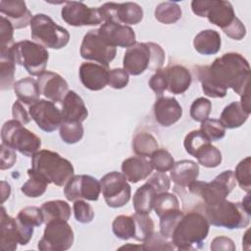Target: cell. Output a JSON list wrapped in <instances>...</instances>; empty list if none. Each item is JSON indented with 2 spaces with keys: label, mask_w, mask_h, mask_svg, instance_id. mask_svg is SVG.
Listing matches in <instances>:
<instances>
[{
  "label": "cell",
  "mask_w": 251,
  "mask_h": 251,
  "mask_svg": "<svg viewBox=\"0 0 251 251\" xmlns=\"http://www.w3.org/2000/svg\"><path fill=\"white\" fill-rule=\"evenodd\" d=\"M146 182H148L155 189L157 194L167 192L171 188L170 177L165 173H154Z\"/></svg>",
  "instance_id": "obj_53"
},
{
  "label": "cell",
  "mask_w": 251,
  "mask_h": 251,
  "mask_svg": "<svg viewBox=\"0 0 251 251\" xmlns=\"http://www.w3.org/2000/svg\"><path fill=\"white\" fill-rule=\"evenodd\" d=\"M135 224L134 239L137 241H145L154 232V222L148 214L134 213L131 215Z\"/></svg>",
  "instance_id": "obj_41"
},
{
  "label": "cell",
  "mask_w": 251,
  "mask_h": 251,
  "mask_svg": "<svg viewBox=\"0 0 251 251\" xmlns=\"http://www.w3.org/2000/svg\"><path fill=\"white\" fill-rule=\"evenodd\" d=\"M250 114L245 112L239 101H233L226 106L220 116V122L226 128H237L248 120Z\"/></svg>",
  "instance_id": "obj_30"
},
{
  "label": "cell",
  "mask_w": 251,
  "mask_h": 251,
  "mask_svg": "<svg viewBox=\"0 0 251 251\" xmlns=\"http://www.w3.org/2000/svg\"><path fill=\"white\" fill-rule=\"evenodd\" d=\"M109 67L91 62L82 63L79 67V78L82 85L92 91L103 89L108 84Z\"/></svg>",
  "instance_id": "obj_20"
},
{
  "label": "cell",
  "mask_w": 251,
  "mask_h": 251,
  "mask_svg": "<svg viewBox=\"0 0 251 251\" xmlns=\"http://www.w3.org/2000/svg\"><path fill=\"white\" fill-rule=\"evenodd\" d=\"M148 84L150 88L156 93V95L161 97L164 91L167 89V79L164 69L157 70L155 74L150 77Z\"/></svg>",
  "instance_id": "obj_54"
},
{
  "label": "cell",
  "mask_w": 251,
  "mask_h": 251,
  "mask_svg": "<svg viewBox=\"0 0 251 251\" xmlns=\"http://www.w3.org/2000/svg\"><path fill=\"white\" fill-rule=\"evenodd\" d=\"M211 141L207 138V136L200 130H192L190 131L184 138L183 146L185 151L191 155L195 156L198 150H200L204 145L210 143Z\"/></svg>",
  "instance_id": "obj_46"
},
{
  "label": "cell",
  "mask_w": 251,
  "mask_h": 251,
  "mask_svg": "<svg viewBox=\"0 0 251 251\" xmlns=\"http://www.w3.org/2000/svg\"><path fill=\"white\" fill-rule=\"evenodd\" d=\"M17 162V154L15 149L1 143L0 146V169L2 171L11 169Z\"/></svg>",
  "instance_id": "obj_55"
},
{
  "label": "cell",
  "mask_w": 251,
  "mask_h": 251,
  "mask_svg": "<svg viewBox=\"0 0 251 251\" xmlns=\"http://www.w3.org/2000/svg\"><path fill=\"white\" fill-rule=\"evenodd\" d=\"M156 215L161 218L163 215L179 210V201L177 197L170 192H162L155 196L154 206Z\"/></svg>",
  "instance_id": "obj_39"
},
{
  "label": "cell",
  "mask_w": 251,
  "mask_h": 251,
  "mask_svg": "<svg viewBox=\"0 0 251 251\" xmlns=\"http://www.w3.org/2000/svg\"><path fill=\"white\" fill-rule=\"evenodd\" d=\"M248 232H249V230H246V232H245V234H244V238L242 239V246L244 247V245L247 244V245H248V248H249V241L247 240V239H248Z\"/></svg>",
  "instance_id": "obj_61"
},
{
  "label": "cell",
  "mask_w": 251,
  "mask_h": 251,
  "mask_svg": "<svg viewBox=\"0 0 251 251\" xmlns=\"http://www.w3.org/2000/svg\"><path fill=\"white\" fill-rule=\"evenodd\" d=\"M101 192V183L89 175H74L64 187L67 200L75 202L79 199L97 201Z\"/></svg>",
  "instance_id": "obj_13"
},
{
  "label": "cell",
  "mask_w": 251,
  "mask_h": 251,
  "mask_svg": "<svg viewBox=\"0 0 251 251\" xmlns=\"http://www.w3.org/2000/svg\"><path fill=\"white\" fill-rule=\"evenodd\" d=\"M0 74H1V90L10 89L14 86L16 62L11 48L0 49Z\"/></svg>",
  "instance_id": "obj_32"
},
{
  "label": "cell",
  "mask_w": 251,
  "mask_h": 251,
  "mask_svg": "<svg viewBox=\"0 0 251 251\" xmlns=\"http://www.w3.org/2000/svg\"><path fill=\"white\" fill-rule=\"evenodd\" d=\"M79 53L81 58L85 60L109 67V64L116 57L117 49L100 35L98 28H95L88 30L83 36Z\"/></svg>",
  "instance_id": "obj_11"
},
{
  "label": "cell",
  "mask_w": 251,
  "mask_h": 251,
  "mask_svg": "<svg viewBox=\"0 0 251 251\" xmlns=\"http://www.w3.org/2000/svg\"><path fill=\"white\" fill-rule=\"evenodd\" d=\"M222 45L221 35L214 29H203L199 31L193 39L194 49L202 55L217 54Z\"/></svg>",
  "instance_id": "obj_28"
},
{
  "label": "cell",
  "mask_w": 251,
  "mask_h": 251,
  "mask_svg": "<svg viewBox=\"0 0 251 251\" xmlns=\"http://www.w3.org/2000/svg\"><path fill=\"white\" fill-rule=\"evenodd\" d=\"M164 72L169 92L173 94H181L189 88L192 82V76L185 67L181 65H173L166 67Z\"/></svg>",
  "instance_id": "obj_25"
},
{
  "label": "cell",
  "mask_w": 251,
  "mask_h": 251,
  "mask_svg": "<svg viewBox=\"0 0 251 251\" xmlns=\"http://www.w3.org/2000/svg\"><path fill=\"white\" fill-rule=\"evenodd\" d=\"M251 158L248 156L241 160L236 168L234 174V177L240 188L247 193H250L251 190Z\"/></svg>",
  "instance_id": "obj_43"
},
{
  "label": "cell",
  "mask_w": 251,
  "mask_h": 251,
  "mask_svg": "<svg viewBox=\"0 0 251 251\" xmlns=\"http://www.w3.org/2000/svg\"><path fill=\"white\" fill-rule=\"evenodd\" d=\"M200 130L207 136L210 141H218L225 137L226 135V127L220 122V120L216 119H206L201 122Z\"/></svg>",
  "instance_id": "obj_45"
},
{
  "label": "cell",
  "mask_w": 251,
  "mask_h": 251,
  "mask_svg": "<svg viewBox=\"0 0 251 251\" xmlns=\"http://www.w3.org/2000/svg\"><path fill=\"white\" fill-rule=\"evenodd\" d=\"M40 208L43 213L45 224L53 220L68 221L71 217V207L68 202L63 200L46 201Z\"/></svg>",
  "instance_id": "obj_33"
},
{
  "label": "cell",
  "mask_w": 251,
  "mask_h": 251,
  "mask_svg": "<svg viewBox=\"0 0 251 251\" xmlns=\"http://www.w3.org/2000/svg\"><path fill=\"white\" fill-rule=\"evenodd\" d=\"M0 34L1 48L8 49L14 45V26L12 23L4 16L0 17Z\"/></svg>",
  "instance_id": "obj_51"
},
{
  "label": "cell",
  "mask_w": 251,
  "mask_h": 251,
  "mask_svg": "<svg viewBox=\"0 0 251 251\" xmlns=\"http://www.w3.org/2000/svg\"><path fill=\"white\" fill-rule=\"evenodd\" d=\"M212 111V103L209 99L199 97L195 99L190 106V117L195 122H203L209 118Z\"/></svg>",
  "instance_id": "obj_48"
},
{
  "label": "cell",
  "mask_w": 251,
  "mask_h": 251,
  "mask_svg": "<svg viewBox=\"0 0 251 251\" xmlns=\"http://www.w3.org/2000/svg\"><path fill=\"white\" fill-rule=\"evenodd\" d=\"M198 163L205 168H217L223 160L221 151L210 143L204 145L194 156Z\"/></svg>",
  "instance_id": "obj_40"
},
{
  "label": "cell",
  "mask_w": 251,
  "mask_h": 251,
  "mask_svg": "<svg viewBox=\"0 0 251 251\" xmlns=\"http://www.w3.org/2000/svg\"><path fill=\"white\" fill-rule=\"evenodd\" d=\"M192 12L201 18L206 17L209 22L220 28L229 38L241 40L246 35V27L236 17L230 2L223 0H193Z\"/></svg>",
  "instance_id": "obj_2"
},
{
  "label": "cell",
  "mask_w": 251,
  "mask_h": 251,
  "mask_svg": "<svg viewBox=\"0 0 251 251\" xmlns=\"http://www.w3.org/2000/svg\"><path fill=\"white\" fill-rule=\"evenodd\" d=\"M172 180L179 188H187L197 180L199 176V165L191 160H180L175 162L170 173Z\"/></svg>",
  "instance_id": "obj_27"
},
{
  "label": "cell",
  "mask_w": 251,
  "mask_h": 251,
  "mask_svg": "<svg viewBox=\"0 0 251 251\" xmlns=\"http://www.w3.org/2000/svg\"><path fill=\"white\" fill-rule=\"evenodd\" d=\"M195 74L204 94L209 97L223 98L226 95L227 88H231L239 96L249 92L250 66L239 53H225L210 66H196Z\"/></svg>",
  "instance_id": "obj_1"
},
{
  "label": "cell",
  "mask_w": 251,
  "mask_h": 251,
  "mask_svg": "<svg viewBox=\"0 0 251 251\" xmlns=\"http://www.w3.org/2000/svg\"><path fill=\"white\" fill-rule=\"evenodd\" d=\"M181 9L176 2H162L155 9L156 20L165 25L176 23L181 18Z\"/></svg>",
  "instance_id": "obj_36"
},
{
  "label": "cell",
  "mask_w": 251,
  "mask_h": 251,
  "mask_svg": "<svg viewBox=\"0 0 251 251\" xmlns=\"http://www.w3.org/2000/svg\"><path fill=\"white\" fill-rule=\"evenodd\" d=\"M16 64L24 67L33 76H39L46 72L49 59L47 49L39 43L30 40H22L11 47Z\"/></svg>",
  "instance_id": "obj_9"
},
{
  "label": "cell",
  "mask_w": 251,
  "mask_h": 251,
  "mask_svg": "<svg viewBox=\"0 0 251 251\" xmlns=\"http://www.w3.org/2000/svg\"><path fill=\"white\" fill-rule=\"evenodd\" d=\"M210 249L213 251H234L236 247L231 238L227 236H218L212 240Z\"/></svg>",
  "instance_id": "obj_57"
},
{
  "label": "cell",
  "mask_w": 251,
  "mask_h": 251,
  "mask_svg": "<svg viewBox=\"0 0 251 251\" xmlns=\"http://www.w3.org/2000/svg\"><path fill=\"white\" fill-rule=\"evenodd\" d=\"M62 19L70 25H97L104 23L99 8H90L83 2L68 1L61 11Z\"/></svg>",
  "instance_id": "obj_15"
},
{
  "label": "cell",
  "mask_w": 251,
  "mask_h": 251,
  "mask_svg": "<svg viewBox=\"0 0 251 251\" xmlns=\"http://www.w3.org/2000/svg\"><path fill=\"white\" fill-rule=\"evenodd\" d=\"M128 74L121 68H116L109 71L108 85L114 89H122L128 83Z\"/></svg>",
  "instance_id": "obj_52"
},
{
  "label": "cell",
  "mask_w": 251,
  "mask_h": 251,
  "mask_svg": "<svg viewBox=\"0 0 251 251\" xmlns=\"http://www.w3.org/2000/svg\"><path fill=\"white\" fill-rule=\"evenodd\" d=\"M0 12L12 23L14 28L26 27L33 18L25 2L22 0H1Z\"/></svg>",
  "instance_id": "obj_22"
},
{
  "label": "cell",
  "mask_w": 251,
  "mask_h": 251,
  "mask_svg": "<svg viewBox=\"0 0 251 251\" xmlns=\"http://www.w3.org/2000/svg\"><path fill=\"white\" fill-rule=\"evenodd\" d=\"M157 195L155 189L145 182L138 187L132 198V205L134 211L139 214H150L154 206V199Z\"/></svg>",
  "instance_id": "obj_31"
},
{
  "label": "cell",
  "mask_w": 251,
  "mask_h": 251,
  "mask_svg": "<svg viewBox=\"0 0 251 251\" xmlns=\"http://www.w3.org/2000/svg\"><path fill=\"white\" fill-rule=\"evenodd\" d=\"M156 138L149 132H138L132 140V148L134 153L140 157H150L154 151L158 149Z\"/></svg>",
  "instance_id": "obj_35"
},
{
  "label": "cell",
  "mask_w": 251,
  "mask_h": 251,
  "mask_svg": "<svg viewBox=\"0 0 251 251\" xmlns=\"http://www.w3.org/2000/svg\"><path fill=\"white\" fill-rule=\"evenodd\" d=\"M101 191L106 204L111 208H121L130 199L131 188L123 173L110 172L100 179Z\"/></svg>",
  "instance_id": "obj_12"
},
{
  "label": "cell",
  "mask_w": 251,
  "mask_h": 251,
  "mask_svg": "<svg viewBox=\"0 0 251 251\" xmlns=\"http://www.w3.org/2000/svg\"><path fill=\"white\" fill-rule=\"evenodd\" d=\"M28 113L37 126L45 132L55 131L64 122L62 112L52 101L40 99L29 106Z\"/></svg>",
  "instance_id": "obj_16"
},
{
  "label": "cell",
  "mask_w": 251,
  "mask_h": 251,
  "mask_svg": "<svg viewBox=\"0 0 251 251\" xmlns=\"http://www.w3.org/2000/svg\"><path fill=\"white\" fill-rule=\"evenodd\" d=\"M75 234L68 221L53 220L46 223L37 248L40 251H65L73 246Z\"/></svg>",
  "instance_id": "obj_10"
},
{
  "label": "cell",
  "mask_w": 251,
  "mask_h": 251,
  "mask_svg": "<svg viewBox=\"0 0 251 251\" xmlns=\"http://www.w3.org/2000/svg\"><path fill=\"white\" fill-rule=\"evenodd\" d=\"M98 30L100 35L112 46L129 48L136 43L135 33L129 25L106 22Z\"/></svg>",
  "instance_id": "obj_18"
},
{
  "label": "cell",
  "mask_w": 251,
  "mask_h": 251,
  "mask_svg": "<svg viewBox=\"0 0 251 251\" xmlns=\"http://www.w3.org/2000/svg\"><path fill=\"white\" fill-rule=\"evenodd\" d=\"M151 64V49L147 43L136 42L127 48L123 59L124 70L131 75H139L149 69Z\"/></svg>",
  "instance_id": "obj_17"
},
{
  "label": "cell",
  "mask_w": 251,
  "mask_h": 251,
  "mask_svg": "<svg viewBox=\"0 0 251 251\" xmlns=\"http://www.w3.org/2000/svg\"><path fill=\"white\" fill-rule=\"evenodd\" d=\"M150 163L154 170L160 173L171 171L175 164L174 157L165 148H158L150 156Z\"/></svg>",
  "instance_id": "obj_44"
},
{
  "label": "cell",
  "mask_w": 251,
  "mask_h": 251,
  "mask_svg": "<svg viewBox=\"0 0 251 251\" xmlns=\"http://www.w3.org/2000/svg\"><path fill=\"white\" fill-rule=\"evenodd\" d=\"M148 45L151 49V64L149 67V70L157 71L159 69H162V66L165 62V51L163 48L154 42H148Z\"/></svg>",
  "instance_id": "obj_56"
},
{
  "label": "cell",
  "mask_w": 251,
  "mask_h": 251,
  "mask_svg": "<svg viewBox=\"0 0 251 251\" xmlns=\"http://www.w3.org/2000/svg\"><path fill=\"white\" fill-rule=\"evenodd\" d=\"M40 94L52 102L63 101L69 91L68 82L57 73L44 72L37 79Z\"/></svg>",
  "instance_id": "obj_19"
},
{
  "label": "cell",
  "mask_w": 251,
  "mask_h": 251,
  "mask_svg": "<svg viewBox=\"0 0 251 251\" xmlns=\"http://www.w3.org/2000/svg\"><path fill=\"white\" fill-rule=\"evenodd\" d=\"M74 215L75 220L81 224H89L94 219V211L90 204L79 199L74 202Z\"/></svg>",
  "instance_id": "obj_50"
},
{
  "label": "cell",
  "mask_w": 251,
  "mask_h": 251,
  "mask_svg": "<svg viewBox=\"0 0 251 251\" xmlns=\"http://www.w3.org/2000/svg\"><path fill=\"white\" fill-rule=\"evenodd\" d=\"M236 185L232 171L227 170L218 175L212 181L195 180L188 187L189 193L202 199L203 205H215L225 200Z\"/></svg>",
  "instance_id": "obj_7"
},
{
  "label": "cell",
  "mask_w": 251,
  "mask_h": 251,
  "mask_svg": "<svg viewBox=\"0 0 251 251\" xmlns=\"http://www.w3.org/2000/svg\"><path fill=\"white\" fill-rule=\"evenodd\" d=\"M112 230L116 237L122 240L134 238L135 224L132 216H117L112 223Z\"/></svg>",
  "instance_id": "obj_37"
},
{
  "label": "cell",
  "mask_w": 251,
  "mask_h": 251,
  "mask_svg": "<svg viewBox=\"0 0 251 251\" xmlns=\"http://www.w3.org/2000/svg\"><path fill=\"white\" fill-rule=\"evenodd\" d=\"M210 224L204 214L189 211L183 214L172 234V241L177 250H197L203 245L209 233Z\"/></svg>",
  "instance_id": "obj_3"
},
{
  "label": "cell",
  "mask_w": 251,
  "mask_h": 251,
  "mask_svg": "<svg viewBox=\"0 0 251 251\" xmlns=\"http://www.w3.org/2000/svg\"><path fill=\"white\" fill-rule=\"evenodd\" d=\"M183 212L179 210L173 211L163 215L160 218V232L169 239H172V234L177 223L183 216Z\"/></svg>",
  "instance_id": "obj_49"
},
{
  "label": "cell",
  "mask_w": 251,
  "mask_h": 251,
  "mask_svg": "<svg viewBox=\"0 0 251 251\" xmlns=\"http://www.w3.org/2000/svg\"><path fill=\"white\" fill-rule=\"evenodd\" d=\"M12 116L14 118V120L20 122L23 125H26L29 123L30 121V116L29 113H27L25 111V109L24 108L22 102L20 100L15 101V103L12 106Z\"/></svg>",
  "instance_id": "obj_58"
},
{
  "label": "cell",
  "mask_w": 251,
  "mask_h": 251,
  "mask_svg": "<svg viewBox=\"0 0 251 251\" xmlns=\"http://www.w3.org/2000/svg\"><path fill=\"white\" fill-rule=\"evenodd\" d=\"M21 232L15 218L6 213V209L1 207L0 224V247L3 251H14L18 244H21Z\"/></svg>",
  "instance_id": "obj_23"
},
{
  "label": "cell",
  "mask_w": 251,
  "mask_h": 251,
  "mask_svg": "<svg viewBox=\"0 0 251 251\" xmlns=\"http://www.w3.org/2000/svg\"><path fill=\"white\" fill-rule=\"evenodd\" d=\"M61 112L64 122L82 123L88 117V110L82 98L74 90H69L64 97Z\"/></svg>",
  "instance_id": "obj_24"
},
{
  "label": "cell",
  "mask_w": 251,
  "mask_h": 251,
  "mask_svg": "<svg viewBox=\"0 0 251 251\" xmlns=\"http://www.w3.org/2000/svg\"><path fill=\"white\" fill-rule=\"evenodd\" d=\"M143 250H174L176 249L175 244L172 239L164 236L160 231L153 232L151 236H149L142 244Z\"/></svg>",
  "instance_id": "obj_47"
},
{
  "label": "cell",
  "mask_w": 251,
  "mask_h": 251,
  "mask_svg": "<svg viewBox=\"0 0 251 251\" xmlns=\"http://www.w3.org/2000/svg\"><path fill=\"white\" fill-rule=\"evenodd\" d=\"M241 97V100L239 101L240 102V105L241 107L243 108V110L245 112H247L248 114L251 113V106H250V96H249V92H247L246 94L240 96Z\"/></svg>",
  "instance_id": "obj_59"
},
{
  "label": "cell",
  "mask_w": 251,
  "mask_h": 251,
  "mask_svg": "<svg viewBox=\"0 0 251 251\" xmlns=\"http://www.w3.org/2000/svg\"><path fill=\"white\" fill-rule=\"evenodd\" d=\"M16 220L25 227L33 228L34 226H40L44 223V217L41 208L35 206H27L22 209Z\"/></svg>",
  "instance_id": "obj_38"
},
{
  "label": "cell",
  "mask_w": 251,
  "mask_h": 251,
  "mask_svg": "<svg viewBox=\"0 0 251 251\" xmlns=\"http://www.w3.org/2000/svg\"><path fill=\"white\" fill-rule=\"evenodd\" d=\"M29 25L31 38L45 48L61 49L70 41L68 29L57 25L45 14L34 15Z\"/></svg>",
  "instance_id": "obj_6"
},
{
  "label": "cell",
  "mask_w": 251,
  "mask_h": 251,
  "mask_svg": "<svg viewBox=\"0 0 251 251\" xmlns=\"http://www.w3.org/2000/svg\"><path fill=\"white\" fill-rule=\"evenodd\" d=\"M31 170L57 186L65 185L75 173L68 159L48 149L39 150L31 157Z\"/></svg>",
  "instance_id": "obj_4"
},
{
  "label": "cell",
  "mask_w": 251,
  "mask_h": 251,
  "mask_svg": "<svg viewBox=\"0 0 251 251\" xmlns=\"http://www.w3.org/2000/svg\"><path fill=\"white\" fill-rule=\"evenodd\" d=\"M153 113L159 125L169 127L181 118L182 108L176 98L161 96L154 103Z\"/></svg>",
  "instance_id": "obj_21"
},
{
  "label": "cell",
  "mask_w": 251,
  "mask_h": 251,
  "mask_svg": "<svg viewBox=\"0 0 251 251\" xmlns=\"http://www.w3.org/2000/svg\"><path fill=\"white\" fill-rule=\"evenodd\" d=\"M1 139L2 143L26 157H32L41 147V139L14 119L5 122L2 126Z\"/></svg>",
  "instance_id": "obj_8"
},
{
  "label": "cell",
  "mask_w": 251,
  "mask_h": 251,
  "mask_svg": "<svg viewBox=\"0 0 251 251\" xmlns=\"http://www.w3.org/2000/svg\"><path fill=\"white\" fill-rule=\"evenodd\" d=\"M202 213L210 225L227 229L246 227L250 223L251 216V211H248L242 203L226 199L215 205L204 206Z\"/></svg>",
  "instance_id": "obj_5"
},
{
  "label": "cell",
  "mask_w": 251,
  "mask_h": 251,
  "mask_svg": "<svg viewBox=\"0 0 251 251\" xmlns=\"http://www.w3.org/2000/svg\"><path fill=\"white\" fill-rule=\"evenodd\" d=\"M14 91L18 97V100L25 105H32L37 102L40 97V90L37 80L31 77H23L16 81Z\"/></svg>",
  "instance_id": "obj_29"
},
{
  "label": "cell",
  "mask_w": 251,
  "mask_h": 251,
  "mask_svg": "<svg viewBox=\"0 0 251 251\" xmlns=\"http://www.w3.org/2000/svg\"><path fill=\"white\" fill-rule=\"evenodd\" d=\"M121 169L127 181L132 183H137L147 178L154 170L150 161L140 156H132L126 159L122 163Z\"/></svg>",
  "instance_id": "obj_26"
},
{
  "label": "cell",
  "mask_w": 251,
  "mask_h": 251,
  "mask_svg": "<svg viewBox=\"0 0 251 251\" xmlns=\"http://www.w3.org/2000/svg\"><path fill=\"white\" fill-rule=\"evenodd\" d=\"M1 193H2V203H4L5 200L9 198L11 193V186L6 181H1Z\"/></svg>",
  "instance_id": "obj_60"
},
{
  "label": "cell",
  "mask_w": 251,
  "mask_h": 251,
  "mask_svg": "<svg viewBox=\"0 0 251 251\" xmlns=\"http://www.w3.org/2000/svg\"><path fill=\"white\" fill-rule=\"evenodd\" d=\"M60 137L67 144H75L83 137L84 129L81 123L63 122L60 126Z\"/></svg>",
  "instance_id": "obj_42"
},
{
  "label": "cell",
  "mask_w": 251,
  "mask_h": 251,
  "mask_svg": "<svg viewBox=\"0 0 251 251\" xmlns=\"http://www.w3.org/2000/svg\"><path fill=\"white\" fill-rule=\"evenodd\" d=\"M104 23L114 22L117 24L137 25L143 19V10L134 2L114 3L108 2L98 7Z\"/></svg>",
  "instance_id": "obj_14"
},
{
  "label": "cell",
  "mask_w": 251,
  "mask_h": 251,
  "mask_svg": "<svg viewBox=\"0 0 251 251\" xmlns=\"http://www.w3.org/2000/svg\"><path fill=\"white\" fill-rule=\"evenodd\" d=\"M28 179L22 185L21 191L29 198H37L42 196L48 186V181L39 176L38 174L34 173L31 169L27 170Z\"/></svg>",
  "instance_id": "obj_34"
}]
</instances>
